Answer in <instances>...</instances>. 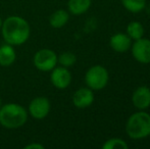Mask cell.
<instances>
[{
	"label": "cell",
	"instance_id": "obj_6",
	"mask_svg": "<svg viewBox=\"0 0 150 149\" xmlns=\"http://www.w3.org/2000/svg\"><path fill=\"white\" fill-rule=\"evenodd\" d=\"M132 55L140 64H150V40L140 38L132 45Z\"/></svg>",
	"mask_w": 150,
	"mask_h": 149
},
{
	"label": "cell",
	"instance_id": "obj_17",
	"mask_svg": "<svg viewBox=\"0 0 150 149\" xmlns=\"http://www.w3.org/2000/svg\"><path fill=\"white\" fill-rule=\"evenodd\" d=\"M77 61V56L73 52H63L59 56H57V62L61 66L64 68H71Z\"/></svg>",
	"mask_w": 150,
	"mask_h": 149
},
{
	"label": "cell",
	"instance_id": "obj_18",
	"mask_svg": "<svg viewBox=\"0 0 150 149\" xmlns=\"http://www.w3.org/2000/svg\"><path fill=\"white\" fill-rule=\"evenodd\" d=\"M103 149H128L129 145L120 138H111L108 139L104 144L102 145Z\"/></svg>",
	"mask_w": 150,
	"mask_h": 149
},
{
	"label": "cell",
	"instance_id": "obj_15",
	"mask_svg": "<svg viewBox=\"0 0 150 149\" xmlns=\"http://www.w3.org/2000/svg\"><path fill=\"white\" fill-rule=\"evenodd\" d=\"M127 35L133 40H138L144 35V27L139 22H131L127 27Z\"/></svg>",
	"mask_w": 150,
	"mask_h": 149
},
{
	"label": "cell",
	"instance_id": "obj_9",
	"mask_svg": "<svg viewBox=\"0 0 150 149\" xmlns=\"http://www.w3.org/2000/svg\"><path fill=\"white\" fill-rule=\"evenodd\" d=\"M133 105L139 110H145L150 106V89L146 86H140L132 95Z\"/></svg>",
	"mask_w": 150,
	"mask_h": 149
},
{
	"label": "cell",
	"instance_id": "obj_21",
	"mask_svg": "<svg viewBox=\"0 0 150 149\" xmlns=\"http://www.w3.org/2000/svg\"><path fill=\"white\" fill-rule=\"evenodd\" d=\"M0 107H1V98H0Z\"/></svg>",
	"mask_w": 150,
	"mask_h": 149
},
{
	"label": "cell",
	"instance_id": "obj_20",
	"mask_svg": "<svg viewBox=\"0 0 150 149\" xmlns=\"http://www.w3.org/2000/svg\"><path fill=\"white\" fill-rule=\"evenodd\" d=\"M2 23H3V20H1V18H0V29H1V26H2Z\"/></svg>",
	"mask_w": 150,
	"mask_h": 149
},
{
	"label": "cell",
	"instance_id": "obj_19",
	"mask_svg": "<svg viewBox=\"0 0 150 149\" xmlns=\"http://www.w3.org/2000/svg\"><path fill=\"white\" fill-rule=\"evenodd\" d=\"M25 149H44V145L40 143H31L25 146Z\"/></svg>",
	"mask_w": 150,
	"mask_h": 149
},
{
	"label": "cell",
	"instance_id": "obj_13",
	"mask_svg": "<svg viewBox=\"0 0 150 149\" xmlns=\"http://www.w3.org/2000/svg\"><path fill=\"white\" fill-rule=\"evenodd\" d=\"M69 14L67 10L58 9L50 16L49 24L52 28L60 29L67 25V23L69 22Z\"/></svg>",
	"mask_w": 150,
	"mask_h": 149
},
{
	"label": "cell",
	"instance_id": "obj_1",
	"mask_svg": "<svg viewBox=\"0 0 150 149\" xmlns=\"http://www.w3.org/2000/svg\"><path fill=\"white\" fill-rule=\"evenodd\" d=\"M1 30L4 41L12 46H20L26 43L31 33L28 22L18 16L5 18L2 23Z\"/></svg>",
	"mask_w": 150,
	"mask_h": 149
},
{
	"label": "cell",
	"instance_id": "obj_14",
	"mask_svg": "<svg viewBox=\"0 0 150 149\" xmlns=\"http://www.w3.org/2000/svg\"><path fill=\"white\" fill-rule=\"evenodd\" d=\"M92 0H69L67 7L71 13L80 16L87 11L91 6Z\"/></svg>",
	"mask_w": 150,
	"mask_h": 149
},
{
	"label": "cell",
	"instance_id": "obj_12",
	"mask_svg": "<svg viewBox=\"0 0 150 149\" xmlns=\"http://www.w3.org/2000/svg\"><path fill=\"white\" fill-rule=\"evenodd\" d=\"M16 53L14 48L10 44H4L0 46V66H9L16 61Z\"/></svg>",
	"mask_w": 150,
	"mask_h": 149
},
{
	"label": "cell",
	"instance_id": "obj_8",
	"mask_svg": "<svg viewBox=\"0 0 150 149\" xmlns=\"http://www.w3.org/2000/svg\"><path fill=\"white\" fill-rule=\"evenodd\" d=\"M52 85L57 89H65L69 86L71 82V74L67 68L64 66H55L51 71L50 76Z\"/></svg>",
	"mask_w": 150,
	"mask_h": 149
},
{
	"label": "cell",
	"instance_id": "obj_11",
	"mask_svg": "<svg viewBox=\"0 0 150 149\" xmlns=\"http://www.w3.org/2000/svg\"><path fill=\"white\" fill-rule=\"evenodd\" d=\"M109 44H110V47L115 51L120 52V53H124V52L128 51L129 48L131 47V45H132V39L127 34L117 33V34H115L110 38Z\"/></svg>",
	"mask_w": 150,
	"mask_h": 149
},
{
	"label": "cell",
	"instance_id": "obj_5",
	"mask_svg": "<svg viewBox=\"0 0 150 149\" xmlns=\"http://www.w3.org/2000/svg\"><path fill=\"white\" fill-rule=\"evenodd\" d=\"M33 62L34 66L41 72H51L58 64L57 54L48 48L40 49L34 55Z\"/></svg>",
	"mask_w": 150,
	"mask_h": 149
},
{
	"label": "cell",
	"instance_id": "obj_16",
	"mask_svg": "<svg viewBox=\"0 0 150 149\" xmlns=\"http://www.w3.org/2000/svg\"><path fill=\"white\" fill-rule=\"evenodd\" d=\"M122 3L127 10L133 13H139L146 6V0H122Z\"/></svg>",
	"mask_w": 150,
	"mask_h": 149
},
{
	"label": "cell",
	"instance_id": "obj_7",
	"mask_svg": "<svg viewBox=\"0 0 150 149\" xmlns=\"http://www.w3.org/2000/svg\"><path fill=\"white\" fill-rule=\"evenodd\" d=\"M50 112V102L44 96L34 98L29 104V112L36 119H43Z\"/></svg>",
	"mask_w": 150,
	"mask_h": 149
},
{
	"label": "cell",
	"instance_id": "obj_2",
	"mask_svg": "<svg viewBox=\"0 0 150 149\" xmlns=\"http://www.w3.org/2000/svg\"><path fill=\"white\" fill-rule=\"evenodd\" d=\"M28 121V112L18 103H7L0 107V124L6 129H18Z\"/></svg>",
	"mask_w": 150,
	"mask_h": 149
},
{
	"label": "cell",
	"instance_id": "obj_3",
	"mask_svg": "<svg viewBox=\"0 0 150 149\" xmlns=\"http://www.w3.org/2000/svg\"><path fill=\"white\" fill-rule=\"evenodd\" d=\"M126 132L131 139H143L150 135V114L144 110L133 113L126 124Z\"/></svg>",
	"mask_w": 150,
	"mask_h": 149
},
{
	"label": "cell",
	"instance_id": "obj_10",
	"mask_svg": "<svg viewBox=\"0 0 150 149\" xmlns=\"http://www.w3.org/2000/svg\"><path fill=\"white\" fill-rule=\"evenodd\" d=\"M94 102L93 90L88 88H80L73 96V103L78 108H86Z\"/></svg>",
	"mask_w": 150,
	"mask_h": 149
},
{
	"label": "cell",
	"instance_id": "obj_4",
	"mask_svg": "<svg viewBox=\"0 0 150 149\" xmlns=\"http://www.w3.org/2000/svg\"><path fill=\"white\" fill-rule=\"evenodd\" d=\"M109 76L107 70L102 66H93L85 75V82L92 90H101L106 87Z\"/></svg>",
	"mask_w": 150,
	"mask_h": 149
}]
</instances>
